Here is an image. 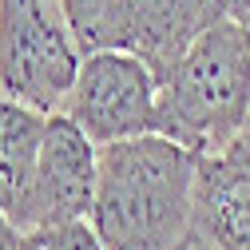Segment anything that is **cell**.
<instances>
[{"instance_id":"1","label":"cell","mask_w":250,"mask_h":250,"mask_svg":"<svg viewBox=\"0 0 250 250\" xmlns=\"http://www.w3.org/2000/svg\"><path fill=\"white\" fill-rule=\"evenodd\" d=\"M199 155L147 131L100 147V179L87 223L104 250H183L195 214Z\"/></svg>"},{"instance_id":"2","label":"cell","mask_w":250,"mask_h":250,"mask_svg":"<svg viewBox=\"0 0 250 250\" xmlns=\"http://www.w3.org/2000/svg\"><path fill=\"white\" fill-rule=\"evenodd\" d=\"M250 123V32L230 16L183 52L159 80L155 131L187 151L218 155Z\"/></svg>"},{"instance_id":"3","label":"cell","mask_w":250,"mask_h":250,"mask_svg":"<svg viewBox=\"0 0 250 250\" xmlns=\"http://www.w3.org/2000/svg\"><path fill=\"white\" fill-rule=\"evenodd\" d=\"M80 60L83 52L56 0H0V96L56 115Z\"/></svg>"},{"instance_id":"4","label":"cell","mask_w":250,"mask_h":250,"mask_svg":"<svg viewBox=\"0 0 250 250\" xmlns=\"http://www.w3.org/2000/svg\"><path fill=\"white\" fill-rule=\"evenodd\" d=\"M155 104H159L155 72L127 48H104L80 60V72L60 111L96 147H107L155 131Z\"/></svg>"},{"instance_id":"5","label":"cell","mask_w":250,"mask_h":250,"mask_svg":"<svg viewBox=\"0 0 250 250\" xmlns=\"http://www.w3.org/2000/svg\"><path fill=\"white\" fill-rule=\"evenodd\" d=\"M100 179V147L91 143L76 123L56 111L48 115V131L36 155L28 187L8 210V223L20 234H36L60 223H76L91 214Z\"/></svg>"},{"instance_id":"6","label":"cell","mask_w":250,"mask_h":250,"mask_svg":"<svg viewBox=\"0 0 250 250\" xmlns=\"http://www.w3.org/2000/svg\"><path fill=\"white\" fill-rule=\"evenodd\" d=\"M191 238L207 250H250V151L238 139L195 167Z\"/></svg>"},{"instance_id":"7","label":"cell","mask_w":250,"mask_h":250,"mask_svg":"<svg viewBox=\"0 0 250 250\" xmlns=\"http://www.w3.org/2000/svg\"><path fill=\"white\" fill-rule=\"evenodd\" d=\"M223 16V0H127L123 48L135 52L155 72V80H163L183 60V52Z\"/></svg>"},{"instance_id":"8","label":"cell","mask_w":250,"mask_h":250,"mask_svg":"<svg viewBox=\"0 0 250 250\" xmlns=\"http://www.w3.org/2000/svg\"><path fill=\"white\" fill-rule=\"evenodd\" d=\"M48 131V115L20 100L0 96V210H12L28 175L36 167V155Z\"/></svg>"},{"instance_id":"9","label":"cell","mask_w":250,"mask_h":250,"mask_svg":"<svg viewBox=\"0 0 250 250\" xmlns=\"http://www.w3.org/2000/svg\"><path fill=\"white\" fill-rule=\"evenodd\" d=\"M64 12L80 52H104V48H123V12L127 0H56Z\"/></svg>"},{"instance_id":"10","label":"cell","mask_w":250,"mask_h":250,"mask_svg":"<svg viewBox=\"0 0 250 250\" xmlns=\"http://www.w3.org/2000/svg\"><path fill=\"white\" fill-rule=\"evenodd\" d=\"M40 250H104L96 227L87 218H76V223H60V227H48V230H36L32 234Z\"/></svg>"},{"instance_id":"11","label":"cell","mask_w":250,"mask_h":250,"mask_svg":"<svg viewBox=\"0 0 250 250\" xmlns=\"http://www.w3.org/2000/svg\"><path fill=\"white\" fill-rule=\"evenodd\" d=\"M223 8L234 24H242L246 32H250V0H223Z\"/></svg>"},{"instance_id":"12","label":"cell","mask_w":250,"mask_h":250,"mask_svg":"<svg viewBox=\"0 0 250 250\" xmlns=\"http://www.w3.org/2000/svg\"><path fill=\"white\" fill-rule=\"evenodd\" d=\"M16 250H40V246H36V238H32V234H24V238H20V246H16Z\"/></svg>"},{"instance_id":"13","label":"cell","mask_w":250,"mask_h":250,"mask_svg":"<svg viewBox=\"0 0 250 250\" xmlns=\"http://www.w3.org/2000/svg\"><path fill=\"white\" fill-rule=\"evenodd\" d=\"M238 143H242V147L250 151V123H246V127H242V135H238Z\"/></svg>"},{"instance_id":"14","label":"cell","mask_w":250,"mask_h":250,"mask_svg":"<svg viewBox=\"0 0 250 250\" xmlns=\"http://www.w3.org/2000/svg\"><path fill=\"white\" fill-rule=\"evenodd\" d=\"M183 250H207V246H199L195 238H187V246H183Z\"/></svg>"}]
</instances>
